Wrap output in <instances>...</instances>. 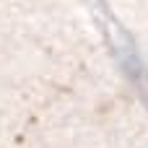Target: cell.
<instances>
[{
  "label": "cell",
  "mask_w": 148,
  "mask_h": 148,
  "mask_svg": "<svg viewBox=\"0 0 148 148\" xmlns=\"http://www.w3.org/2000/svg\"><path fill=\"white\" fill-rule=\"evenodd\" d=\"M101 21H104L107 39H109V44H112V49H114L120 65H122L125 75H127L130 83L138 88L140 99L146 101V107H148V68H146V62L140 60V55H138V49H135L130 34H127V31H125V29H122V26L109 16L107 8H101Z\"/></svg>",
  "instance_id": "1"
}]
</instances>
